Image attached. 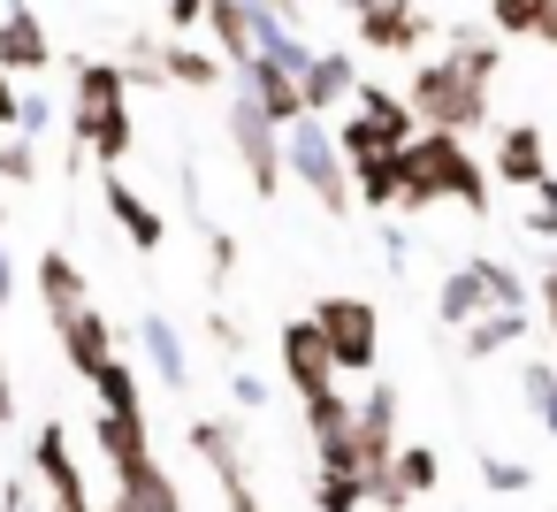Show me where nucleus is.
<instances>
[{
    "mask_svg": "<svg viewBox=\"0 0 557 512\" xmlns=\"http://www.w3.org/2000/svg\"><path fill=\"white\" fill-rule=\"evenodd\" d=\"M70 138L100 169H123L131 161V138L138 131H131V77H123V62H100V54L70 62Z\"/></svg>",
    "mask_w": 557,
    "mask_h": 512,
    "instance_id": "nucleus-1",
    "label": "nucleus"
},
{
    "mask_svg": "<svg viewBox=\"0 0 557 512\" xmlns=\"http://www.w3.org/2000/svg\"><path fill=\"white\" fill-rule=\"evenodd\" d=\"M283 176H290L321 215H336V222L359 215V199H351V161H344L329 115H298V123L283 131Z\"/></svg>",
    "mask_w": 557,
    "mask_h": 512,
    "instance_id": "nucleus-2",
    "label": "nucleus"
},
{
    "mask_svg": "<svg viewBox=\"0 0 557 512\" xmlns=\"http://www.w3.org/2000/svg\"><path fill=\"white\" fill-rule=\"evenodd\" d=\"M488 93H496V85L466 77L450 54H435V62H420V70L405 77V100H412L420 131H458V138L488 131Z\"/></svg>",
    "mask_w": 557,
    "mask_h": 512,
    "instance_id": "nucleus-3",
    "label": "nucleus"
},
{
    "mask_svg": "<svg viewBox=\"0 0 557 512\" xmlns=\"http://www.w3.org/2000/svg\"><path fill=\"white\" fill-rule=\"evenodd\" d=\"M496 306H527V276H519L511 260L473 253V260H458V268L435 283V321H443V329H466V321H481V314H496Z\"/></svg>",
    "mask_w": 557,
    "mask_h": 512,
    "instance_id": "nucleus-4",
    "label": "nucleus"
},
{
    "mask_svg": "<svg viewBox=\"0 0 557 512\" xmlns=\"http://www.w3.org/2000/svg\"><path fill=\"white\" fill-rule=\"evenodd\" d=\"M412 131H420L412 100H405V93H389V85H367V77H359L351 108L336 115V146H344V161H359V154H405V146H412Z\"/></svg>",
    "mask_w": 557,
    "mask_h": 512,
    "instance_id": "nucleus-5",
    "label": "nucleus"
},
{
    "mask_svg": "<svg viewBox=\"0 0 557 512\" xmlns=\"http://www.w3.org/2000/svg\"><path fill=\"white\" fill-rule=\"evenodd\" d=\"M313 329L329 337L336 375H374L382 367V314H374V298L329 291V298H313Z\"/></svg>",
    "mask_w": 557,
    "mask_h": 512,
    "instance_id": "nucleus-6",
    "label": "nucleus"
},
{
    "mask_svg": "<svg viewBox=\"0 0 557 512\" xmlns=\"http://www.w3.org/2000/svg\"><path fill=\"white\" fill-rule=\"evenodd\" d=\"M230 154H237L252 199H275L283 192V123L252 93H230Z\"/></svg>",
    "mask_w": 557,
    "mask_h": 512,
    "instance_id": "nucleus-7",
    "label": "nucleus"
},
{
    "mask_svg": "<svg viewBox=\"0 0 557 512\" xmlns=\"http://www.w3.org/2000/svg\"><path fill=\"white\" fill-rule=\"evenodd\" d=\"M420 154H428V169H435V192L450 199V207H466L473 222H488V207H496V176H488V161L473 154V138H458V131H420Z\"/></svg>",
    "mask_w": 557,
    "mask_h": 512,
    "instance_id": "nucleus-8",
    "label": "nucleus"
},
{
    "mask_svg": "<svg viewBox=\"0 0 557 512\" xmlns=\"http://www.w3.org/2000/svg\"><path fill=\"white\" fill-rule=\"evenodd\" d=\"M24 466L39 474L47 512H100V497H92V481H85L77 443H70V428H62V420H39V428H32V459H24Z\"/></svg>",
    "mask_w": 557,
    "mask_h": 512,
    "instance_id": "nucleus-9",
    "label": "nucleus"
},
{
    "mask_svg": "<svg viewBox=\"0 0 557 512\" xmlns=\"http://www.w3.org/2000/svg\"><path fill=\"white\" fill-rule=\"evenodd\" d=\"M207 32H214V54H222L230 70H245V62L268 54L290 24L268 9V0H207Z\"/></svg>",
    "mask_w": 557,
    "mask_h": 512,
    "instance_id": "nucleus-10",
    "label": "nucleus"
},
{
    "mask_svg": "<svg viewBox=\"0 0 557 512\" xmlns=\"http://www.w3.org/2000/svg\"><path fill=\"white\" fill-rule=\"evenodd\" d=\"M435 489H443V459H435V443L397 436L389 466L367 481V504H374V512H412V504H420V497H435Z\"/></svg>",
    "mask_w": 557,
    "mask_h": 512,
    "instance_id": "nucleus-11",
    "label": "nucleus"
},
{
    "mask_svg": "<svg viewBox=\"0 0 557 512\" xmlns=\"http://www.w3.org/2000/svg\"><path fill=\"white\" fill-rule=\"evenodd\" d=\"M191 451L214 466V481H222V504H230V512H260V489H252V466H245V443H237V428H230V420L199 413V420H191Z\"/></svg>",
    "mask_w": 557,
    "mask_h": 512,
    "instance_id": "nucleus-12",
    "label": "nucleus"
},
{
    "mask_svg": "<svg viewBox=\"0 0 557 512\" xmlns=\"http://www.w3.org/2000/svg\"><path fill=\"white\" fill-rule=\"evenodd\" d=\"M351 436H359V474L374 481V474L389 466L397 436H405V398H397V382L367 375V398H359V420H351Z\"/></svg>",
    "mask_w": 557,
    "mask_h": 512,
    "instance_id": "nucleus-13",
    "label": "nucleus"
},
{
    "mask_svg": "<svg viewBox=\"0 0 557 512\" xmlns=\"http://www.w3.org/2000/svg\"><path fill=\"white\" fill-rule=\"evenodd\" d=\"M488 176H496L504 192H534V184L549 176V131H542V123H504V131H488Z\"/></svg>",
    "mask_w": 557,
    "mask_h": 512,
    "instance_id": "nucleus-14",
    "label": "nucleus"
},
{
    "mask_svg": "<svg viewBox=\"0 0 557 512\" xmlns=\"http://www.w3.org/2000/svg\"><path fill=\"white\" fill-rule=\"evenodd\" d=\"M47 321H54V337H62L70 375H85V382H92V375H100V367L123 352V344H115V321H108L92 298H77V306H62V314H47Z\"/></svg>",
    "mask_w": 557,
    "mask_h": 512,
    "instance_id": "nucleus-15",
    "label": "nucleus"
},
{
    "mask_svg": "<svg viewBox=\"0 0 557 512\" xmlns=\"http://www.w3.org/2000/svg\"><path fill=\"white\" fill-rule=\"evenodd\" d=\"M275 359H283V390L290 398H313V390L336 382V359H329V337L313 329V314H298V321L275 329Z\"/></svg>",
    "mask_w": 557,
    "mask_h": 512,
    "instance_id": "nucleus-16",
    "label": "nucleus"
},
{
    "mask_svg": "<svg viewBox=\"0 0 557 512\" xmlns=\"http://www.w3.org/2000/svg\"><path fill=\"white\" fill-rule=\"evenodd\" d=\"M0 70L9 77H47L54 70V32L32 0H0Z\"/></svg>",
    "mask_w": 557,
    "mask_h": 512,
    "instance_id": "nucleus-17",
    "label": "nucleus"
},
{
    "mask_svg": "<svg viewBox=\"0 0 557 512\" xmlns=\"http://www.w3.org/2000/svg\"><path fill=\"white\" fill-rule=\"evenodd\" d=\"M351 24H359V47H367V54H397V62L435 39V16L420 9V0H374V9L351 16Z\"/></svg>",
    "mask_w": 557,
    "mask_h": 512,
    "instance_id": "nucleus-18",
    "label": "nucleus"
},
{
    "mask_svg": "<svg viewBox=\"0 0 557 512\" xmlns=\"http://www.w3.org/2000/svg\"><path fill=\"white\" fill-rule=\"evenodd\" d=\"M237 93H252V100H260V108H268V115L283 123V131H290V123L306 115V85H298V62H283L275 47H268V54H252V62L237 70Z\"/></svg>",
    "mask_w": 557,
    "mask_h": 512,
    "instance_id": "nucleus-19",
    "label": "nucleus"
},
{
    "mask_svg": "<svg viewBox=\"0 0 557 512\" xmlns=\"http://www.w3.org/2000/svg\"><path fill=\"white\" fill-rule=\"evenodd\" d=\"M100 199H108V222L131 237V253H161V245H169V215H161V207H153L131 176H123V169H108Z\"/></svg>",
    "mask_w": 557,
    "mask_h": 512,
    "instance_id": "nucleus-20",
    "label": "nucleus"
},
{
    "mask_svg": "<svg viewBox=\"0 0 557 512\" xmlns=\"http://www.w3.org/2000/svg\"><path fill=\"white\" fill-rule=\"evenodd\" d=\"M298 85H306V115H336V108H351V93H359V62H351L344 47H321V54L298 70Z\"/></svg>",
    "mask_w": 557,
    "mask_h": 512,
    "instance_id": "nucleus-21",
    "label": "nucleus"
},
{
    "mask_svg": "<svg viewBox=\"0 0 557 512\" xmlns=\"http://www.w3.org/2000/svg\"><path fill=\"white\" fill-rule=\"evenodd\" d=\"M237 70L214 54V47H184L176 32L161 39V85H184V93H222Z\"/></svg>",
    "mask_w": 557,
    "mask_h": 512,
    "instance_id": "nucleus-22",
    "label": "nucleus"
},
{
    "mask_svg": "<svg viewBox=\"0 0 557 512\" xmlns=\"http://www.w3.org/2000/svg\"><path fill=\"white\" fill-rule=\"evenodd\" d=\"M92 451L123 474V466H138V459H153V428H146V405L138 413H115V405H100V420H92Z\"/></svg>",
    "mask_w": 557,
    "mask_h": 512,
    "instance_id": "nucleus-23",
    "label": "nucleus"
},
{
    "mask_svg": "<svg viewBox=\"0 0 557 512\" xmlns=\"http://www.w3.org/2000/svg\"><path fill=\"white\" fill-rule=\"evenodd\" d=\"M115 497L138 504V512H184V481L161 466V451L138 459V466H123V474H115Z\"/></svg>",
    "mask_w": 557,
    "mask_h": 512,
    "instance_id": "nucleus-24",
    "label": "nucleus"
},
{
    "mask_svg": "<svg viewBox=\"0 0 557 512\" xmlns=\"http://www.w3.org/2000/svg\"><path fill=\"white\" fill-rule=\"evenodd\" d=\"M138 352H146V367H153L169 390H184V382H191V352H184V337H176V321H169V314H138Z\"/></svg>",
    "mask_w": 557,
    "mask_h": 512,
    "instance_id": "nucleus-25",
    "label": "nucleus"
},
{
    "mask_svg": "<svg viewBox=\"0 0 557 512\" xmlns=\"http://www.w3.org/2000/svg\"><path fill=\"white\" fill-rule=\"evenodd\" d=\"M527 329H534V314H527V306H496V314H481V321H466V329H450V337H458V352H466V359H496V352H504V344H519Z\"/></svg>",
    "mask_w": 557,
    "mask_h": 512,
    "instance_id": "nucleus-26",
    "label": "nucleus"
},
{
    "mask_svg": "<svg viewBox=\"0 0 557 512\" xmlns=\"http://www.w3.org/2000/svg\"><path fill=\"white\" fill-rule=\"evenodd\" d=\"M488 32L496 39H542V47H557V0H488Z\"/></svg>",
    "mask_w": 557,
    "mask_h": 512,
    "instance_id": "nucleus-27",
    "label": "nucleus"
},
{
    "mask_svg": "<svg viewBox=\"0 0 557 512\" xmlns=\"http://www.w3.org/2000/svg\"><path fill=\"white\" fill-rule=\"evenodd\" d=\"M351 199L367 215H397V154H359L351 161Z\"/></svg>",
    "mask_w": 557,
    "mask_h": 512,
    "instance_id": "nucleus-28",
    "label": "nucleus"
},
{
    "mask_svg": "<svg viewBox=\"0 0 557 512\" xmlns=\"http://www.w3.org/2000/svg\"><path fill=\"white\" fill-rule=\"evenodd\" d=\"M32 283H39V298H47V314H62V306H77V298H92V283H85V268L54 245V253H39V268H32Z\"/></svg>",
    "mask_w": 557,
    "mask_h": 512,
    "instance_id": "nucleus-29",
    "label": "nucleus"
},
{
    "mask_svg": "<svg viewBox=\"0 0 557 512\" xmlns=\"http://www.w3.org/2000/svg\"><path fill=\"white\" fill-rule=\"evenodd\" d=\"M443 39H450V62H458L466 77L496 85V70H504V47H496V32H481V24H450Z\"/></svg>",
    "mask_w": 557,
    "mask_h": 512,
    "instance_id": "nucleus-30",
    "label": "nucleus"
},
{
    "mask_svg": "<svg viewBox=\"0 0 557 512\" xmlns=\"http://www.w3.org/2000/svg\"><path fill=\"white\" fill-rule=\"evenodd\" d=\"M313 512H367V474L359 466H313Z\"/></svg>",
    "mask_w": 557,
    "mask_h": 512,
    "instance_id": "nucleus-31",
    "label": "nucleus"
},
{
    "mask_svg": "<svg viewBox=\"0 0 557 512\" xmlns=\"http://www.w3.org/2000/svg\"><path fill=\"white\" fill-rule=\"evenodd\" d=\"M519 398H527V413L549 428V443H557V359H534V367H519Z\"/></svg>",
    "mask_w": 557,
    "mask_h": 512,
    "instance_id": "nucleus-32",
    "label": "nucleus"
},
{
    "mask_svg": "<svg viewBox=\"0 0 557 512\" xmlns=\"http://www.w3.org/2000/svg\"><path fill=\"white\" fill-rule=\"evenodd\" d=\"M92 390H100V405H115V413H138V405H146V382H138V367H131L123 352L92 375Z\"/></svg>",
    "mask_w": 557,
    "mask_h": 512,
    "instance_id": "nucleus-33",
    "label": "nucleus"
},
{
    "mask_svg": "<svg viewBox=\"0 0 557 512\" xmlns=\"http://www.w3.org/2000/svg\"><path fill=\"white\" fill-rule=\"evenodd\" d=\"M32 176H39V138L0 131V184H32Z\"/></svg>",
    "mask_w": 557,
    "mask_h": 512,
    "instance_id": "nucleus-34",
    "label": "nucleus"
},
{
    "mask_svg": "<svg viewBox=\"0 0 557 512\" xmlns=\"http://www.w3.org/2000/svg\"><path fill=\"white\" fill-rule=\"evenodd\" d=\"M519 230H527V237H542V245H557V176H542V184L527 192V215H519Z\"/></svg>",
    "mask_w": 557,
    "mask_h": 512,
    "instance_id": "nucleus-35",
    "label": "nucleus"
},
{
    "mask_svg": "<svg viewBox=\"0 0 557 512\" xmlns=\"http://www.w3.org/2000/svg\"><path fill=\"white\" fill-rule=\"evenodd\" d=\"M481 481H488L496 497H519V489H534V466H527V459H496V451H481Z\"/></svg>",
    "mask_w": 557,
    "mask_h": 512,
    "instance_id": "nucleus-36",
    "label": "nucleus"
},
{
    "mask_svg": "<svg viewBox=\"0 0 557 512\" xmlns=\"http://www.w3.org/2000/svg\"><path fill=\"white\" fill-rule=\"evenodd\" d=\"M47 123H54V93H47L39 77H24V108H16V131H24V138H47Z\"/></svg>",
    "mask_w": 557,
    "mask_h": 512,
    "instance_id": "nucleus-37",
    "label": "nucleus"
},
{
    "mask_svg": "<svg viewBox=\"0 0 557 512\" xmlns=\"http://www.w3.org/2000/svg\"><path fill=\"white\" fill-rule=\"evenodd\" d=\"M207 253H214V260H207V276H214V283H230V276H237V237H222V230H214V237H207Z\"/></svg>",
    "mask_w": 557,
    "mask_h": 512,
    "instance_id": "nucleus-38",
    "label": "nucleus"
},
{
    "mask_svg": "<svg viewBox=\"0 0 557 512\" xmlns=\"http://www.w3.org/2000/svg\"><path fill=\"white\" fill-rule=\"evenodd\" d=\"M230 398H237V405H245V413H260V405H268V382H260V375H245V367H237V375H230Z\"/></svg>",
    "mask_w": 557,
    "mask_h": 512,
    "instance_id": "nucleus-39",
    "label": "nucleus"
},
{
    "mask_svg": "<svg viewBox=\"0 0 557 512\" xmlns=\"http://www.w3.org/2000/svg\"><path fill=\"white\" fill-rule=\"evenodd\" d=\"M534 298H542V314H549V344H557V253L542 260V283H534Z\"/></svg>",
    "mask_w": 557,
    "mask_h": 512,
    "instance_id": "nucleus-40",
    "label": "nucleus"
},
{
    "mask_svg": "<svg viewBox=\"0 0 557 512\" xmlns=\"http://www.w3.org/2000/svg\"><path fill=\"white\" fill-rule=\"evenodd\" d=\"M191 24H207V0H169V32L184 39Z\"/></svg>",
    "mask_w": 557,
    "mask_h": 512,
    "instance_id": "nucleus-41",
    "label": "nucleus"
},
{
    "mask_svg": "<svg viewBox=\"0 0 557 512\" xmlns=\"http://www.w3.org/2000/svg\"><path fill=\"white\" fill-rule=\"evenodd\" d=\"M16 108H24V85L0 70V131H16Z\"/></svg>",
    "mask_w": 557,
    "mask_h": 512,
    "instance_id": "nucleus-42",
    "label": "nucleus"
},
{
    "mask_svg": "<svg viewBox=\"0 0 557 512\" xmlns=\"http://www.w3.org/2000/svg\"><path fill=\"white\" fill-rule=\"evenodd\" d=\"M207 329H214V344H222V352H245V329H237V321H230V314H214V321H207Z\"/></svg>",
    "mask_w": 557,
    "mask_h": 512,
    "instance_id": "nucleus-43",
    "label": "nucleus"
},
{
    "mask_svg": "<svg viewBox=\"0 0 557 512\" xmlns=\"http://www.w3.org/2000/svg\"><path fill=\"white\" fill-rule=\"evenodd\" d=\"M16 298V268H9V253H0V306Z\"/></svg>",
    "mask_w": 557,
    "mask_h": 512,
    "instance_id": "nucleus-44",
    "label": "nucleus"
},
{
    "mask_svg": "<svg viewBox=\"0 0 557 512\" xmlns=\"http://www.w3.org/2000/svg\"><path fill=\"white\" fill-rule=\"evenodd\" d=\"M268 9H275L283 24H298V16H306V0H268Z\"/></svg>",
    "mask_w": 557,
    "mask_h": 512,
    "instance_id": "nucleus-45",
    "label": "nucleus"
},
{
    "mask_svg": "<svg viewBox=\"0 0 557 512\" xmlns=\"http://www.w3.org/2000/svg\"><path fill=\"white\" fill-rule=\"evenodd\" d=\"M16 420V390H0V428H9Z\"/></svg>",
    "mask_w": 557,
    "mask_h": 512,
    "instance_id": "nucleus-46",
    "label": "nucleus"
},
{
    "mask_svg": "<svg viewBox=\"0 0 557 512\" xmlns=\"http://www.w3.org/2000/svg\"><path fill=\"white\" fill-rule=\"evenodd\" d=\"M336 9H344V16H367V9H374V0H336Z\"/></svg>",
    "mask_w": 557,
    "mask_h": 512,
    "instance_id": "nucleus-47",
    "label": "nucleus"
},
{
    "mask_svg": "<svg viewBox=\"0 0 557 512\" xmlns=\"http://www.w3.org/2000/svg\"><path fill=\"white\" fill-rule=\"evenodd\" d=\"M100 512H138V504H123V497H108V504H100Z\"/></svg>",
    "mask_w": 557,
    "mask_h": 512,
    "instance_id": "nucleus-48",
    "label": "nucleus"
},
{
    "mask_svg": "<svg viewBox=\"0 0 557 512\" xmlns=\"http://www.w3.org/2000/svg\"><path fill=\"white\" fill-rule=\"evenodd\" d=\"M0 390H9V359H0Z\"/></svg>",
    "mask_w": 557,
    "mask_h": 512,
    "instance_id": "nucleus-49",
    "label": "nucleus"
}]
</instances>
